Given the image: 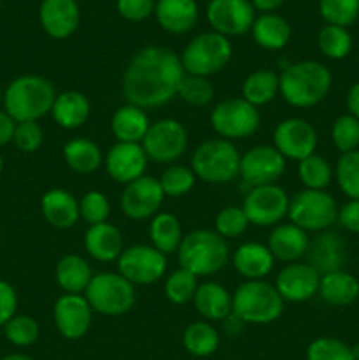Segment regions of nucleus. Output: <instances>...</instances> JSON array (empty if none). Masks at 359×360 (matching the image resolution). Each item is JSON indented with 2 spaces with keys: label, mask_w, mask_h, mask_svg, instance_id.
<instances>
[{
  "label": "nucleus",
  "mask_w": 359,
  "mask_h": 360,
  "mask_svg": "<svg viewBox=\"0 0 359 360\" xmlns=\"http://www.w3.org/2000/svg\"><path fill=\"white\" fill-rule=\"evenodd\" d=\"M185 70L180 55L164 46H144L134 53L122 77L127 104L153 109L168 104L178 94Z\"/></svg>",
  "instance_id": "nucleus-1"
},
{
  "label": "nucleus",
  "mask_w": 359,
  "mask_h": 360,
  "mask_svg": "<svg viewBox=\"0 0 359 360\" xmlns=\"http://www.w3.org/2000/svg\"><path fill=\"white\" fill-rule=\"evenodd\" d=\"M278 79L282 98L289 105L308 109L327 97L333 84V74L317 60H301L284 67Z\"/></svg>",
  "instance_id": "nucleus-2"
},
{
  "label": "nucleus",
  "mask_w": 359,
  "mask_h": 360,
  "mask_svg": "<svg viewBox=\"0 0 359 360\" xmlns=\"http://www.w3.org/2000/svg\"><path fill=\"white\" fill-rule=\"evenodd\" d=\"M56 90L49 79L35 74L16 77L4 90V111L16 123L39 122L49 115Z\"/></svg>",
  "instance_id": "nucleus-3"
},
{
  "label": "nucleus",
  "mask_w": 359,
  "mask_h": 360,
  "mask_svg": "<svg viewBox=\"0 0 359 360\" xmlns=\"http://www.w3.org/2000/svg\"><path fill=\"white\" fill-rule=\"evenodd\" d=\"M180 267L196 278L213 276L229 260V246L222 236L208 229H196L183 236L178 248Z\"/></svg>",
  "instance_id": "nucleus-4"
},
{
  "label": "nucleus",
  "mask_w": 359,
  "mask_h": 360,
  "mask_svg": "<svg viewBox=\"0 0 359 360\" xmlns=\"http://www.w3.org/2000/svg\"><path fill=\"white\" fill-rule=\"evenodd\" d=\"M284 302L275 285L264 280H246L232 292V315L245 326H267L280 319Z\"/></svg>",
  "instance_id": "nucleus-5"
},
{
  "label": "nucleus",
  "mask_w": 359,
  "mask_h": 360,
  "mask_svg": "<svg viewBox=\"0 0 359 360\" xmlns=\"http://www.w3.org/2000/svg\"><path fill=\"white\" fill-rule=\"evenodd\" d=\"M239 155L234 143L218 139H208L194 150L190 158V169L197 179L211 185H225L239 176Z\"/></svg>",
  "instance_id": "nucleus-6"
},
{
  "label": "nucleus",
  "mask_w": 359,
  "mask_h": 360,
  "mask_svg": "<svg viewBox=\"0 0 359 360\" xmlns=\"http://www.w3.org/2000/svg\"><path fill=\"white\" fill-rule=\"evenodd\" d=\"M232 56L229 37L217 32H204L196 35L180 55L185 74L210 77L225 69Z\"/></svg>",
  "instance_id": "nucleus-7"
},
{
  "label": "nucleus",
  "mask_w": 359,
  "mask_h": 360,
  "mask_svg": "<svg viewBox=\"0 0 359 360\" xmlns=\"http://www.w3.org/2000/svg\"><path fill=\"white\" fill-rule=\"evenodd\" d=\"M94 313L120 316L129 313L136 304V287L120 273H97L84 290Z\"/></svg>",
  "instance_id": "nucleus-8"
},
{
  "label": "nucleus",
  "mask_w": 359,
  "mask_h": 360,
  "mask_svg": "<svg viewBox=\"0 0 359 360\" xmlns=\"http://www.w3.org/2000/svg\"><path fill=\"white\" fill-rule=\"evenodd\" d=\"M291 224L305 232H324L338 220V204L326 190H301L289 204Z\"/></svg>",
  "instance_id": "nucleus-9"
},
{
  "label": "nucleus",
  "mask_w": 359,
  "mask_h": 360,
  "mask_svg": "<svg viewBox=\"0 0 359 360\" xmlns=\"http://www.w3.org/2000/svg\"><path fill=\"white\" fill-rule=\"evenodd\" d=\"M215 132L225 141L246 139L253 136L260 125L259 108L246 102L243 97H229L218 102L210 115Z\"/></svg>",
  "instance_id": "nucleus-10"
},
{
  "label": "nucleus",
  "mask_w": 359,
  "mask_h": 360,
  "mask_svg": "<svg viewBox=\"0 0 359 360\" xmlns=\"http://www.w3.org/2000/svg\"><path fill=\"white\" fill-rule=\"evenodd\" d=\"M141 146L148 160L157 164H175L187 151L189 134L178 120L162 118L151 123L146 136L141 141Z\"/></svg>",
  "instance_id": "nucleus-11"
},
{
  "label": "nucleus",
  "mask_w": 359,
  "mask_h": 360,
  "mask_svg": "<svg viewBox=\"0 0 359 360\" xmlns=\"http://www.w3.org/2000/svg\"><path fill=\"white\" fill-rule=\"evenodd\" d=\"M118 273L129 280L134 287H146L162 280L168 269V259L164 253L151 245H134L122 252L116 260Z\"/></svg>",
  "instance_id": "nucleus-12"
},
{
  "label": "nucleus",
  "mask_w": 359,
  "mask_h": 360,
  "mask_svg": "<svg viewBox=\"0 0 359 360\" xmlns=\"http://www.w3.org/2000/svg\"><path fill=\"white\" fill-rule=\"evenodd\" d=\"M289 204H291V199H289L287 192L277 183H273V185L248 188L241 207L250 225L271 227L287 217Z\"/></svg>",
  "instance_id": "nucleus-13"
},
{
  "label": "nucleus",
  "mask_w": 359,
  "mask_h": 360,
  "mask_svg": "<svg viewBox=\"0 0 359 360\" xmlns=\"http://www.w3.org/2000/svg\"><path fill=\"white\" fill-rule=\"evenodd\" d=\"M285 171V158L275 146L260 144L250 148L239 160V178L248 188L273 185Z\"/></svg>",
  "instance_id": "nucleus-14"
},
{
  "label": "nucleus",
  "mask_w": 359,
  "mask_h": 360,
  "mask_svg": "<svg viewBox=\"0 0 359 360\" xmlns=\"http://www.w3.org/2000/svg\"><path fill=\"white\" fill-rule=\"evenodd\" d=\"M317 130L303 118H287L273 130V146L285 160L301 162L317 150Z\"/></svg>",
  "instance_id": "nucleus-15"
},
{
  "label": "nucleus",
  "mask_w": 359,
  "mask_h": 360,
  "mask_svg": "<svg viewBox=\"0 0 359 360\" xmlns=\"http://www.w3.org/2000/svg\"><path fill=\"white\" fill-rule=\"evenodd\" d=\"M206 18L217 34L225 37H239L252 30L256 9L250 0H210Z\"/></svg>",
  "instance_id": "nucleus-16"
},
{
  "label": "nucleus",
  "mask_w": 359,
  "mask_h": 360,
  "mask_svg": "<svg viewBox=\"0 0 359 360\" xmlns=\"http://www.w3.org/2000/svg\"><path fill=\"white\" fill-rule=\"evenodd\" d=\"M165 195L157 178L141 176L136 181L125 185L120 199L123 214L130 220H151L160 213V206Z\"/></svg>",
  "instance_id": "nucleus-17"
},
{
  "label": "nucleus",
  "mask_w": 359,
  "mask_h": 360,
  "mask_svg": "<svg viewBox=\"0 0 359 360\" xmlns=\"http://www.w3.org/2000/svg\"><path fill=\"white\" fill-rule=\"evenodd\" d=\"M94 309L83 294H63L53 304V322L60 336L77 341L88 334Z\"/></svg>",
  "instance_id": "nucleus-18"
},
{
  "label": "nucleus",
  "mask_w": 359,
  "mask_h": 360,
  "mask_svg": "<svg viewBox=\"0 0 359 360\" xmlns=\"http://www.w3.org/2000/svg\"><path fill=\"white\" fill-rule=\"evenodd\" d=\"M320 274L306 262H292L282 267L275 288L284 301L306 302L319 294Z\"/></svg>",
  "instance_id": "nucleus-19"
},
{
  "label": "nucleus",
  "mask_w": 359,
  "mask_h": 360,
  "mask_svg": "<svg viewBox=\"0 0 359 360\" xmlns=\"http://www.w3.org/2000/svg\"><path fill=\"white\" fill-rule=\"evenodd\" d=\"M148 157L143 146L136 143H116L104 157L106 172L113 181L129 185L144 176Z\"/></svg>",
  "instance_id": "nucleus-20"
},
{
  "label": "nucleus",
  "mask_w": 359,
  "mask_h": 360,
  "mask_svg": "<svg viewBox=\"0 0 359 360\" xmlns=\"http://www.w3.org/2000/svg\"><path fill=\"white\" fill-rule=\"evenodd\" d=\"M39 21L49 37L63 41L80 27V6L76 0H42L39 6Z\"/></svg>",
  "instance_id": "nucleus-21"
},
{
  "label": "nucleus",
  "mask_w": 359,
  "mask_h": 360,
  "mask_svg": "<svg viewBox=\"0 0 359 360\" xmlns=\"http://www.w3.org/2000/svg\"><path fill=\"white\" fill-rule=\"evenodd\" d=\"M41 213L53 229L67 231L80 221V200L67 190L51 188L42 195Z\"/></svg>",
  "instance_id": "nucleus-22"
},
{
  "label": "nucleus",
  "mask_w": 359,
  "mask_h": 360,
  "mask_svg": "<svg viewBox=\"0 0 359 360\" xmlns=\"http://www.w3.org/2000/svg\"><path fill=\"white\" fill-rule=\"evenodd\" d=\"M84 250L97 262L118 260V257L125 250L123 234L118 227L108 224V221L88 225L87 232H84Z\"/></svg>",
  "instance_id": "nucleus-23"
},
{
  "label": "nucleus",
  "mask_w": 359,
  "mask_h": 360,
  "mask_svg": "<svg viewBox=\"0 0 359 360\" xmlns=\"http://www.w3.org/2000/svg\"><path fill=\"white\" fill-rule=\"evenodd\" d=\"M310 266L322 276V274L340 271L345 262V245L340 239V236L334 232L324 231L312 239L306 252Z\"/></svg>",
  "instance_id": "nucleus-24"
},
{
  "label": "nucleus",
  "mask_w": 359,
  "mask_h": 360,
  "mask_svg": "<svg viewBox=\"0 0 359 360\" xmlns=\"http://www.w3.org/2000/svg\"><path fill=\"white\" fill-rule=\"evenodd\" d=\"M308 232L294 224L277 225L267 239V248L273 253L275 260H282L285 264L299 262V259L308 252Z\"/></svg>",
  "instance_id": "nucleus-25"
},
{
  "label": "nucleus",
  "mask_w": 359,
  "mask_h": 360,
  "mask_svg": "<svg viewBox=\"0 0 359 360\" xmlns=\"http://www.w3.org/2000/svg\"><path fill=\"white\" fill-rule=\"evenodd\" d=\"M153 14L162 30L180 35L196 27L199 7L196 0H158Z\"/></svg>",
  "instance_id": "nucleus-26"
},
{
  "label": "nucleus",
  "mask_w": 359,
  "mask_h": 360,
  "mask_svg": "<svg viewBox=\"0 0 359 360\" xmlns=\"http://www.w3.org/2000/svg\"><path fill=\"white\" fill-rule=\"evenodd\" d=\"M232 266L245 280H264L275 267V257L267 245L248 241L236 248Z\"/></svg>",
  "instance_id": "nucleus-27"
},
{
  "label": "nucleus",
  "mask_w": 359,
  "mask_h": 360,
  "mask_svg": "<svg viewBox=\"0 0 359 360\" xmlns=\"http://www.w3.org/2000/svg\"><path fill=\"white\" fill-rule=\"evenodd\" d=\"M90 111L92 105L87 95L76 90H67L56 95L49 115L60 129L76 130L88 122Z\"/></svg>",
  "instance_id": "nucleus-28"
},
{
  "label": "nucleus",
  "mask_w": 359,
  "mask_h": 360,
  "mask_svg": "<svg viewBox=\"0 0 359 360\" xmlns=\"http://www.w3.org/2000/svg\"><path fill=\"white\" fill-rule=\"evenodd\" d=\"M194 306L206 322H222L232 313V294L217 281H204L197 287Z\"/></svg>",
  "instance_id": "nucleus-29"
},
{
  "label": "nucleus",
  "mask_w": 359,
  "mask_h": 360,
  "mask_svg": "<svg viewBox=\"0 0 359 360\" xmlns=\"http://www.w3.org/2000/svg\"><path fill=\"white\" fill-rule=\"evenodd\" d=\"M150 125L146 111L132 104L120 105L111 116V132L116 137V143L141 144Z\"/></svg>",
  "instance_id": "nucleus-30"
},
{
  "label": "nucleus",
  "mask_w": 359,
  "mask_h": 360,
  "mask_svg": "<svg viewBox=\"0 0 359 360\" xmlns=\"http://www.w3.org/2000/svg\"><path fill=\"white\" fill-rule=\"evenodd\" d=\"M319 295L324 302L334 308H345L358 301L359 281L347 271H333L320 276Z\"/></svg>",
  "instance_id": "nucleus-31"
},
{
  "label": "nucleus",
  "mask_w": 359,
  "mask_h": 360,
  "mask_svg": "<svg viewBox=\"0 0 359 360\" xmlns=\"http://www.w3.org/2000/svg\"><path fill=\"white\" fill-rule=\"evenodd\" d=\"M252 37L257 46L267 51H280L289 44L292 28L284 16L275 13L260 14L252 25Z\"/></svg>",
  "instance_id": "nucleus-32"
},
{
  "label": "nucleus",
  "mask_w": 359,
  "mask_h": 360,
  "mask_svg": "<svg viewBox=\"0 0 359 360\" xmlns=\"http://www.w3.org/2000/svg\"><path fill=\"white\" fill-rule=\"evenodd\" d=\"M55 278L65 294H84L94 278V271L87 259L77 253H67L56 264Z\"/></svg>",
  "instance_id": "nucleus-33"
},
{
  "label": "nucleus",
  "mask_w": 359,
  "mask_h": 360,
  "mask_svg": "<svg viewBox=\"0 0 359 360\" xmlns=\"http://www.w3.org/2000/svg\"><path fill=\"white\" fill-rule=\"evenodd\" d=\"M62 153L70 171L77 172V174H92V172L99 171L104 162V155H102L99 144L88 137L70 139L69 143L63 144Z\"/></svg>",
  "instance_id": "nucleus-34"
},
{
  "label": "nucleus",
  "mask_w": 359,
  "mask_h": 360,
  "mask_svg": "<svg viewBox=\"0 0 359 360\" xmlns=\"http://www.w3.org/2000/svg\"><path fill=\"white\" fill-rule=\"evenodd\" d=\"M280 94V79L275 70L259 69L250 72L241 84V97L252 105L270 104Z\"/></svg>",
  "instance_id": "nucleus-35"
},
{
  "label": "nucleus",
  "mask_w": 359,
  "mask_h": 360,
  "mask_svg": "<svg viewBox=\"0 0 359 360\" xmlns=\"http://www.w3.org/2000/svg\"><path fill=\"white\" fill-rule=\"evenodd\" d=\"M150 241L155 250L165 257L178 252L183 239L182 224L172 213H157L150 221Z\"/></svg>",
  "instance_id": "nucleus-36"
},
{
  "label": "nucleus",
  "mask_w": 359,
  "mask_h": 360,
  "mask_svg": "<svg viewBox=\"0 0 359 360\" xmlns=\"http://www.w3.org/2000/svg\"><path fill=\"white\" fill-rule=\"evenodd\" d=\"M183 347L194 357H211L220 347V334L210 322H192L183 330Z\"/></svg>",
  "instance_id": "nucleus-37"
},
{
  "label": "nucleus",
  "mask_w": 359,
  "mask_h": 360,
  "mask_svg": "<svg viewBox=\"0 0 359 360\" xmlns=\"http://www.w3.org/2000/svg\"><path fill=\"white\" fill-rule=\"evenodd\" d=\"M317 46L320 53L331 60H344L352 51V35L347 28L336 25H326L317 35Z\"/></svg>",
  "instance_id": "nucleus-38"
},
{
  "label": "nucleus",
  "mask_w": 359,
  "mask_h": 360,
  "mask_svg": "<svg viewBox=\"0 0 359 360\" xmlns=\"http://www.w3.org/2000/svg\"><path fill=\"white\" fill-rule=\"evenodd\" d=\"M298 178L308 190H326L333 179V167L320 155L313 153L298 162Z\"/></svg>",
  "instance_id": "nucleus-39"
},
{
  "label": "nucleus",
  "mask_w": 359,
  "mask_h": 360,
  "mask_svg": "<svg viewBox=\"0 0 359 360\" xmlns=\"http://www.w3.org/2000/svg\"><path fill=\"white\" fill-rule=\"evenodd\" d=\"M197 287V278L192 273H189L183 267H178L176 271H172L168 278H165L164 283V294L168 297V301L171 304L183 306L187 302L194 301V295H196Z\"/></svg>",
  "instance_id": "nucleus-40"
},
{
  "label": "nucleus",
  "mask_w": 359,
  "mask_h": 360,
  "mask_svg": "<svg viewBox=\"0 0 359 360\" xmlns=\"http://www.w3.org/2000/svg\"><path fill=\"white\" fill-rule=\"evenodd\" d=\"M196 181L197 178L192 169L180 164H171L158 178L162 192H164L165 197H171V199L187 195L196 186Z\"/></svg>",
  "instance_id": "nucleus-41"
},
{
  "label": "nucleus",
  "mask_w": 359,
  "mask_h": 360,
  "mask_svg": "<svg viewBox=\"0 0 359 360\" xmlns=\"http://www.w3.org/2000/svg\"><path fill=\"white\" fill-rule=\"evenodd\" d=\"M334 176L340 190L348 199H359V150L340 155Z\"/></svg>",
  "instance_id": "nucleus-42"
},
{
  "label": "nucleus",
  "mask_w": 359,
  "mask_h": 360,
  "mask_svg": "<svg viewBox=\"0 0 359 360\" xmlns=\"http://www.w3.org/2000/svg\"><path fill=\"white\" fill-rule=\"evenodd\" d=\"M319 13L326 25L351 27L359 18V0H319Z\"/></svg>",
  "instance_id": "nucleus-43"
},
{
  "label": "nucleus",
  "mask_w": 359,
  "mask_h": 360,
  "mask_svg": "<svg viewBox=\"0 0 359 360\" xmlns=\"http://www.w3.org/2000/svg\"><path fill=\"white\" fill-rule=\"evenodd\" d=\"M4 336L11 345L20 348L32 347L41 336L37 320L28 315H16L4 326Z\"/></svg>",
  "instance_id": "nucleus-44"
},
{
  "label": "nucleus",
  "mask_w": 359,
  "mask_h": 360,
  "mask_svg": "<svg viewBox=\"0 0 359 360\" xmlns=\"http://www.w3.org/2000/svg\"><path fill=\"white\" fill-rule=\"evenodd\" d=\"M176 97H180L185 104L194 105V108H204V105L210 104L215 97L213 84L210 83L208 77L185 74L178 86Z\"/></svg>",
  "instance_id": "nucleus-45"
},
{
  "label": "nucleus",
  "mask_w": 359,
  "mask_h": 360,
  "mask_svg": "<svg viewBox=\"0 0 359 360\" xmlns=\"http://www.w3.org/2000/svg\"><path fill=\"white\" fill-rule=\"evenodd\" d=\"M306 360H355V357L347 343L336 338L322 336L308 345Z\"/></svg>",
  "instance_id": "nucleus-46"
},
{
  "label": "nucleus",
  "mask_w": 359,
  "mask_h": 360,
  "mask_svg": "<svg viewBox=\"0 0 359 360\" xmlns=\"http://www.w3.org/2000/svg\"><path fill=\"white\" fill-rule=\"evenodd\" d=\"M331 139L340 153L359 150V120L352 115H341L331 127Z\"/></svg>",
  "instance_id": "nucleus-47"
},
{
  "label": "nucleus",
  "mask_w": 359,
  "mask_h": 360,
  "mask_svg": "<svg viewBox=\"0 0 359 360\" xmlns=\"http://www.w3.org/2000/svg\"><path fill=\"white\" fill-rule=\"evenodd\" d=\"M250 221L241 206H225L215 217V232L224 239L239 238L245 234Z\"/></svg>",
  "instance_id": "nucleus-48"
},
{
  "label": "nucleus",
  "mask_w": 359,
  "mask_h": 360,
  "mask_svg": "<svg viewBox=\"0 0 359 360\" xmlns=\"http://www.w3.org/2000/svg\"><path fill=\"white\" fill-rule=\"evenodd\" d=\"M111 206H109L108 197L99 190H90L84 193L80 200V217L88 225H97L108 221Z\"/></svg>",
  "instance_id": "nucleus-49"
},
{
  "label": "nucleus",
  "mask_w": 359,
  "mask_h": 360,
  "mask_svg": "<svg viewBox=\"0 0 359 360\" xmlns=\"http://www.w3.org/2000/svg\"><path fill=\"white\" fill-rule=\"evenodd\" d=\"M42 141H44V132H42L39 122L16 123L13 143L18 150L23 153H34L41 148Z\"/></svg>",
  "instance_id": "nucleus-50"
},
{
  "label": "nucleus",
  "mask_w": 359,
  "mask_h": 360,
  "mask_svg": "<svg viewBox=\"0 0 359 360\" xmlns=\"http://www.w3.org/2000/svg\"><path fill=\"white\" fill-rule=\"evenodd\" d=\"M116 11L127 21H144L155 13L153 0H116Z\"/></svg>",
  "instance_id": "nucleus-51"
},
{
  "label": "nucleus",
  "mask_w": 359,
  "mask_h": 360,
  "mask_svg": "<svg viewBox=\"0 0 359 360\" xmlns=\"http://www.w3.org/2000/svg\"><path fill=\"white\" fill-rule=\"evenodd\" d=\"M18 311V294L13 285L6 280H0V327L4 329L7 322Z\"/></svg>",
  "instance_id": "nucleus-52"
},
{
  "label": "nucleus",
  "mask_w": 359,
  "mask_h": 360,
  "mask_svg": "<svg viewBox=\"0 0 359 360\" xmlns=\"http://www.w3.org/2000/svg\"><path fill=\"white\" fill-rule=\"evenodd\" d=\"M338 221L345 231L359 234V199H348L338 207Z\"/></svg>",
  "instance_id": "nucleus-53"
},
{
  "label": "nucleus",
  "mask_w": 359,
  "mask_h": 360,
  "mask_svg": "<svg viewBox=\"0 0 359 360\" xmlns=\"http://www.w3.org/2000/svg\"><path fill=\"white\" fill-rule=\"evenodd\" d=\"M14 129H16V122L6 111H0V148L13 143Z\"/></svg>",
  "instance_id": "nucleus-54"
},
{
  "label": "nucleus",
  "mask_w": 359,
  "mask_h": 360,
  "mask_svg": "<svg viewBox=\"0 0 359 360\" xmlns=\"http://www.w3.org/2000/svg\"><path fill=\"white\" fill-rule=\"evenodd\" d=\"M347 109L348 115L359 120V81H355L347 91Z\"/></svg>",
  "instance_id": "nucleus-55"
},
{
  "label": "nucleus",
  "mask_w": 359,
  "mask_h": 360,
  "mask_svg": "<svg viewBox=\"0 0 359 360\" xmlns=\"http://www.w3.org/2000/svg\"><path fill=\"white\" fill-rule=\"evenodd\" d=\"M222 323H224V330L229 336H238V334H241L243 329H245V323H243L238 316L232 315V313L227 319L222 320Z\"/></svg>",
  "instance_id": "nucleus-56"
},
{
  "label": "nucleus",
  "mask_w": 359,
  "mask_h": 360,
  "mask_svg": "<svg viewBox=\"0 0 359 360\" xmlns=\"http://www.w3.org/2000/svg\"><path fill=\"white\" fill-rule=\"evenodd\" d=\"M285 0H252V6L253 9L260 11L263 14H267V13H275L277 9H280L282 4H284Z\"/></svg>",
  "instance_id": "nucleus-57"
},
{
  "label": "nucleus",
  "mask_w": 359,
  "mask_h": 360,
  "mask_svg": "<svg viewBox=\"0 0 359 360\" xmlns=\"http://www.w3.org/2000/svg\"><path fill=\"white\" fill-rule=\"evenodd\" d=\"M0 360H34V359L28 357V355H25V354H9Z\"/></svg>",
  "instance_id": "nucleus-58"
},
{
  "label": "nucleus",
  "mask_w": 359,
  "mask_h": 360,
  "mask_svg": "<svg viewBox=\"0 0 359 360\" xmlns=\"http://www.w3.org/2000/svg\"><path fill=\"white\" fill-rule=\"evenodd\" d=\"M2 102H4V88L0 86V104H2Z\"/></svg>",
  "instance_id": "nucleus-59"
},
{
  "label": "nucleus",
  "mask_w": 359,
  "mask_h": 360,
  "mask_svg": "<svg viewBox=\"0 0 359 360\" xmlns=\"http://www.w3.org/2000/svg\"><path fill=\"white\" fill-rule=\"evenodd\" d=\"M2 169H4V160H2V157H0V172H2Z\"/></svg>",
  "instance_id": "nucleus-60"
},
{
  "label": "nucleus",
  "mask_w": 359,
  "mask_h": 360,
  "mask_svg": "<svg viewBox=\"0 0 359 360\" xmlns=\"http://www.w3.org/2000/svg\"><path fill=\"white\" fill-rule=\"evenodd\" d=\"M76 2H77V0H76Z\"/></svg>",
  "instance_id": "nucleus-61"
},
{
  "label": "nucleus",
  "mask_w": 359,
  "mask_h": 360,
  "mask_svg": "<svg viewBox=\"0 0 359 360\" xmlns=\"http://www.w3.org/2000/svg\"><path fill=\"white\" fill-rule=\"evenodd\" d=\"M358 360H359V359H358Z\"/></svg>",
  "instance_id": "nucleus-62"
}]
</instances>
